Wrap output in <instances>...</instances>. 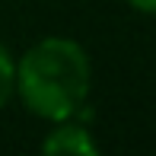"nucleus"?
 Here are the masks:
<instances>
[{
    "label": "nucleus",
    "instance_id": "nucleus-3",
    "mask_svg": "<svg viewBox=\"0 0 156 156\" xmlns=\"http://www.w3.org/2000/svg\"><path fill=\"white\" fill-rule=\"evenodd\" d=\"M16 99V58L0 41V112Z\"/></svg>",
    "mask_w": 156,
    "mask_h": 156
},
{
    "label": "nucleus",
    "instance_id": "nucleus-1",
    "mask_svg": "<svg viewBox=\"0 0 156 156\" xmlns=\"http://www.w3.org/2000/svg\"><path fill=\"white\" fill-rule=\"evenodd\" d=\"M93 61L76 38L48 35L16 58V99L38 121H67L86 108Z\"/></svg>",
    "mask_w": 156,
    "mask_h": 156
},
{
    "label": "nucleus",
    "instance_id": "nucleus-2",
    "mask_svg": "<svg viewBox=\"0 0 156 156\" xmlns=\"http://www.w3.org/2000/svg\"><path fill=\"white\" fill-rule=\"evenodd\" d=\"M41 150L58 156V153H70V156H99V144L83 121L67 118V121H54L41 137Z\"/></svg>",
    "mask_w": 156,
    "mask_h": 156
},
{
    "label": "nucleus",
    "instance_id": "nucleus-4",
    "mask_svg": "<svg viewBox=\"0 0 156 156\" xmlns=\"http://www.w3.org/2000/svg\"><path fill=\"white\" fill-rule=\"evenodd\" d=\"M134 13H144V16H156V0H124Z\"/></svg>",
    "mask_w": 156,
    "mask_h": 156
}]
</instances>
